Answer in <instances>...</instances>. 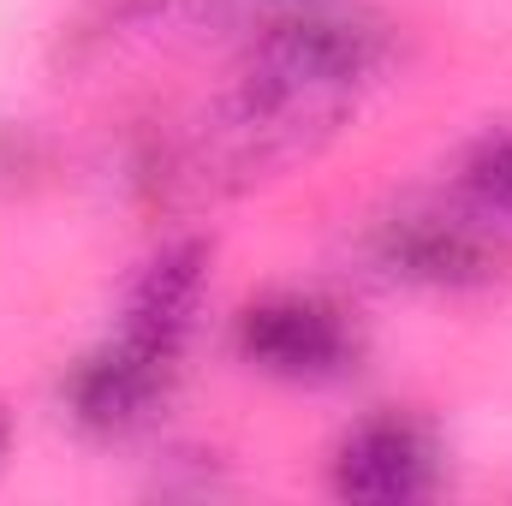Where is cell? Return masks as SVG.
Here are the masks:
<instances>
[{"label":"cell","mask_w":512,"mask_h":506,"mask_svg":"<svg viewBox=\"0 0 512 506\" xmlns=\"http://www.w3.org/2000/svg\"><path fill=\"white\" fill-rule=\"evenodd\" d=\"M239 352L262 376L334 381L358 358V334L322 298H262L239 316Z\"/></svg>","instance_id":"1"},{"label":"cell","mask_w":512,"mask_h":506,"mask_svg":"<svg viewBox=\"0 0 512 506\" xmlns=\"http://www.w3.org/2000/svg\"><path fill=\"white\" fill-rule=\"evenodd\" d=\"M435 477H441V453L411 417H370L334 453V495L358 506L423 501Z\"/></svg>","instance_id":"2"},{"label":"cell","mask_w":512,"mask_h":506,"mask_svg":"<svg viewBox=\"0 0 512 506\" xmlns=\"http://www.w3.org/2000/svg\"><path fill=\"white\" fill-rule=\"evenodd\" d=\"M173 364L167 352L143 346V340H126L114 334L102 352H90L72 381H66V405L72 417L90 429V435H131L155 417V405L167 399V381H173Z\"/></svg>","instance_id":"3"},{"label":"cell","mask_w":512,"mask_h":506,"mask_svg":"<svg viewBox=\"0 0 512 506\" xmlns=\"http://www.w3.org/2000/svg\"><path fill=\"white\" fill-rule=\"evenodd\" d=\"M203 268H209V251L197 239L167 245L161 256H149L143 274L131 280V292H126L120 334L155 346V352H167V358H179V346L191 334V316L203 304Z\"/></svg>","instance_id":"4"},{"label":"cell","mask_w":512,"mask_h":506,"mask_svg":"<svg viewBox=\"0 0 512 506\" xmlns=\"http://www.w3.org/2000/svg\"><path fill=\"white\" fill-rule=\"evenodd\" d=\"M382 262L387 274L417 280V286H477V280L495 274V256L471 227L435 221V215H411V221L387 227Z\"/></svg>","instance_id":"5"},{"label":"cell","mask_w":512,"mask_h":506,"mask_svg":"<svg viewBox=\"0 0 512 506\" xmlns=\"http://www.w3.org/2000/svg\"><path fill=\"white\" fill-rule=\"evenodd\" d=\"M465 191L483 215H512V131H489L465 155Z\"/></svg>","instance_id":"6"},{"label":"cell","mask_w":512,"mask_h":506,"mask_svg":"<svg viewBox=\"0 0 512 506\" xmlns=\"http://www.w3.org/2000/svg\"><path fill=\"white\" fill-rule=\"evenodd\" d=\"M6 453H12V417H6V399H0V471H6Z\"/></svg>","instance_id":"7"}]
</instances>
